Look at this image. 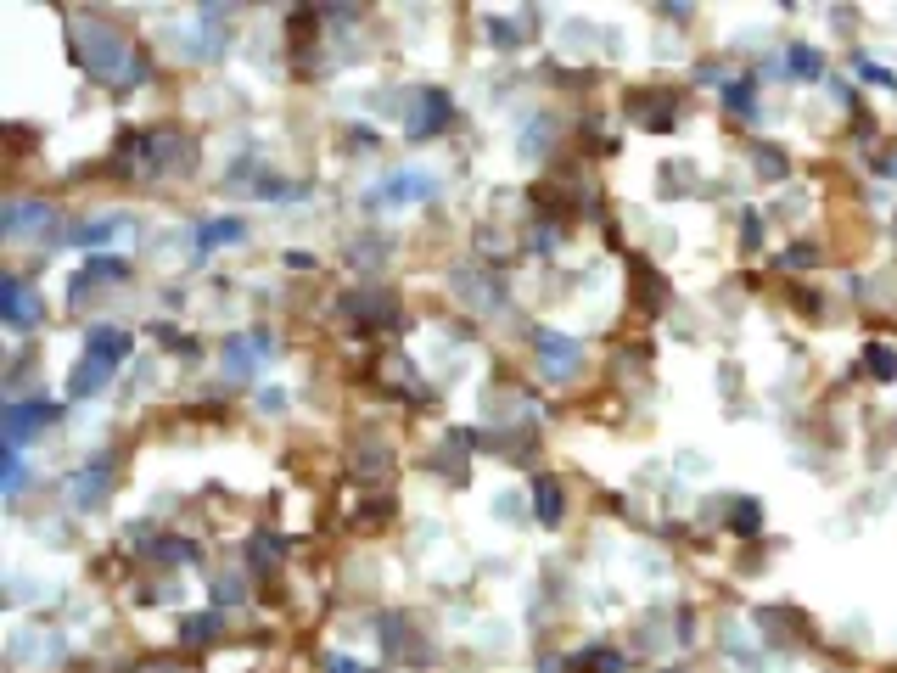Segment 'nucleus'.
<instances>
[{"instance_id": "f257e3e1", "label": "nucleus", "mask_w": 897, "mask_h": 673, "mask_svg": "<svg viewBox=\"0 0 897 673\" xmlns=\"http://www.w3.org/2000/svg\"><path fill=\"white\" fill-rule=\"evenodd\" d=\"M73 45H79L85 73H90V79H101V85L129 90V85H141V79H146L141 51H129V45L101 23V17H79V23H73Z\"/></svg>"}, {"instance_id": "f03ea898", "label": "nucleus", "mask_w": 897, "mask_h": 673, "mask_svg": "<svg viewBox=\"0 0 897 673\" xmlns=\"http://www.w3.org/2000/svg\"><path fill=\"white\" fill-rule=\"evenodd\" d=\"M449 118H455V101H449V90H438V85L410 90V101H404V135H410V141H427V135L449 129Z\"/></svg>"}, {"instance_id": "7ed1b4c3", "label": "nucleus", "mask_w": 897, "mask_h": 673, "mask_svg": "<svg viewBox=\"0 0 897 673\" xmlns=\"http://www.w3.org/2000/svg\"><path fill=\"white\" fill-rule=\"evenodd\" d=\"M432 197H438V174H427V169H393L371 191L376 208H404V202H432Z\"/></svg>"}, {"instance_id": "20e7f679", "label": "nucleus", "mask_w": 897, "mask_h": 673, "mask_svg": "<svg viewBox=\"0 0 897 673\" xmlns=\"http://www.w3.org/2000/svg\"><path fill=\"white\" fill-rule=\"evenodd\" d=\"M51 421H57V404H45V399H34V404H6V444L12 449H23L34 438V432L40 427H51Z\"/></svg>"}, {"instance_id": "39448f33", "label": "nucleus", "mask_w": 897, "mask_h": 673, "mask_svg": "<svg viewBox=\"0 0 897 673\" xmlns=\"http://www.w3.org/2000/svg\"><path fill=\"white\" fill-rule=\"evenodd\" d=\"M0 315H6V326H34V320L45 315V303L34 298L29 287H23V281H17V275H6V281H0Z\"/></svg>"}, {"instance_id": "423d86ee", "label": "nucleus", "mask_w": 897, "mask_h": 673, "mask_svg": "<svg viewBox=\"0 0 897 673\" xmlns=\"http://www.w3.org/2000/svg\"><path fill=\"white\" fill-rule=\"evenodd\" d=\"M129 348H135V337H129L124 326H90L85 331V354L101 359V365H124Z\"/></svg>"}, {"instance_id": "0eeeda50", "label": "nucleus", "mask_w": 897, "mask_h": 673, "mask_svg": "<svg viewBox=\"0 0 897 673\" xmlns=\"http://www.w3.org/2000/svg\"><path fill=\"white\" fill-rule=\"evenodd\" d=\"M533 348H539V354H544V365H550V371H556V376H567L572 365L584 359V348L572 343L567 331H550V326H539V331H533Z\"/></svg>"}, {"instance_id": "6e6552de", "label": "nucleus", "mask_w": 897, "mask_h": 673, "mask_svg": "<svg viewBox=\"0 0 897 673\" xmlns=\"http://www.w3.org/2000/svg\"><path fill=\"white\" fill-rule=\"evenodd\" d=\"M533 516H539L544 528H561V516H567V494H561L556 477H533Z\"/></svg>"}, {"instance_id": "1a4fd4ad", "label": "nucleus", "mask_w": 897, "mask_h": 673, "mask_svg": "<svg viewBox=\"0 0 897 673\" xmlns=\"http://www.w3.org/2000/svg\"><path fill=\"white\" fill-rule=\"evenodd\" d=\"M107 472H113V460H107V455L90 460L85 472L73 477V500H79V505H96L101 494H107Z\"/></svg>"}, {"instance_id": "9d476101", "label": "nucleus", "mask_w": 897, "mask_h": 673, "mask_svg": "<svg viewBox=\"0 0 897 673\" xmlns=\"http://www.w3.org/2000/svg\"><path fill=\"white\" fill-rule=\"evenodd\" d=\"M242 236H247L242 219H208V225H197V253H214V247L242 242Z\"/></svg>"}, {"instance_id": "9b49d317", "label": "nucleus", "mask_w": 897, "mask_h": 673, "mask_svg": "<svg viewBox=\"0 0 897 673\" xmlns=\"http://www.w3.org/2000/svg\"><path fill=\"white\" fill-rule=\"evenodd\" d=\"M572 668H578V673H623L628 657H623V651H612V645H589V651L572 657Z\"/></svg>"}, {"instance_id": "f8f14e48", "label": "nucleus", "mask_w": 897, "mask_h": 673, "mask_svg": "<svg viewBox=\"0 0 897 673\" xmlns=\"http://www.w3.org/2000/svg\"><path fill=\"white\" fill-rule=\"evenodd\" d=\"M107 371H113V365H101V359H79V371H73V382H68V393L73 399H90V393H101V387H107Z\"/></svg>"}, {"instance_id": "ddd939ff", "label": "nucleus", "mask_w": 897, "mask_h": 673, "mask_svg": "<svg viewBox=\"0 0 897 673\" xmlns=\"http://www.w3.org/2000/svg\"><path fill=\"white\" fill-rule=\"evenodd\" d=\"M29 225H51V208H45V202H17V208L0 214V230H6V236H17V230H29Z\"/></svg>"}, {"instance_id": "4468645a", "label": "nucleus", "mask_w": 897, "mask_h": 673, "mask_svg": "<svg viewBox=\"0 0 897 673\" xmlns=\"http://www.w3.org/2000/svg\"><path fill=\"white\" fill-rule=\"evenodd\" d=\"M864 371L875 376V382H897V354L886 343H869L864 348Z\"/></svg>"}, {"instance_id": "2eb2a0df", "label": "nucleus", "mask_w": 897, "mask_h": 673, "mask_svg": "<svg viewBox=\"0 0 897 673\" xmlns=\"http://www.w3.org/2000/svg\"><path fill=\"white\" fill-rule=\"evenodd\" d=\"M825 73V51L819 45H791V79H819Z\"/></svg>"}, {"instance_id": "dca6fc26", "label": "nucleus", "mask_w": 897, "mask_h": 673, "mask_svg": "<svg viewBox=\"0 0 897 673\" xmlns=\"http://www.w3.org/2000/svg\"><path fill=\"white\" fill-rule=\"evenodd\" d=\"M729 528L741 533V539H757V533H763V505H757V500H735V516H729Z\"/></svg>"}, {"instance_id": "f3484780", "label": "nucleus", "mask_w": 897, "mask_h": 673, "mask_svg": "<svg viewBox=\"0 0 897 673\" xmlns=\"http://www.w3.org/2000/svg\"><path fill=\"white\" fill-rule=\"evenodd\" d=\"M724 107L735 118H757V107H752V79H729L724 85Z\"/></svg>"}, {"instance_id": "a211bd4d", "label": "nucleus", "mask_w": 897, "mask_h": 673, "mask_svg": "<svg viewBox=\"0 0 897 673\" xmlns=\"http://www.w3.org/2000/svg\"><path fill=\"white\" fill-rule=\"evenodd\" d=\"M124 275H129L124 258H90V270L79 275V287H96V281H124Z\"/></svg>"}, {"instance_id": "6ab92c4d", "label": "nucleus", "mask_w": 897, "mask_h": 673, "mask_svg": "<svg viewBox=\"0 0 897 673\" xmlns=\"http://www.w3.org/2000/svg\"><path fill=\"white\" fill-rule=\"evenodd\" d=\"M354 315H359V320H382V326H393V303H387L382 292H359V298H354Z\"/></svg>"}, {"instance_id": "aec40b11", "label": "nucleus", "mask_w": 897, "mask_h": 673, "mask_svg": "<svg viewBox=\"0 0 897 673\" xmlns=\"http://www.w3.org/2000/svg\"><path fill=\"white\" fill-rule=\"evenodd\" d=\"M752 158H757V174H763V180H785V174H791V163H785L780 146H757Z\"/></svg>"}, {"instance_id": "412c9836", "label": "nucleus", "mask_w": 897, "mask_h": 673, "mask_svg": "<svg viewBox=\"0 0 897 673\" xmlns=\"http://www.w3.org/2000/svg\"><path fill=\"white\" fill-rule=\"evenodd\" d=\"M157 561L163 567H186V561H197V545L191 539H169V545H157Z\"/></svg>"}, {"instance_id": "4be33fe9", "label": "nucleus", "mask_w": 897, "mask_h": 673, "mask_svg": "<svg viewBox=\"0 0 897 673\" xmlns=\"http://www.w3.org/2000/svg\"><path fill=\"white\" fill-rule=\"evenodd\" d=\"M214 634H219V617H186V623H180V640H191V645L214 640Z\"/></svg>"}, {"instance_id": "5701e85b", "label": "nucleus", "mask_w": 897, "mask_h": 673, "mask_svg": "<svg viewBox=\"0 0 897 673\" xmlns=\"http://www.w3.org/2000/svg\"><path fill=\"white\" fill-rule=\"evenodd\" d=\"M118 230H124V219H96V225L79 230V247H101L107 236H118Z\"/></svg>"}, {"instance_id": "b1692460", "label": "nucleus", "mask_w": 897, "mask_h": 673, "mask_svg": "<svg viewBox=\"0 0 897 673\" xmlns=\"http://www.w3.org/2000/svg\"><path fill=\"white\" fill-rule=\"evenodd\" d=\"M853 68H858V79H869V85H881V90H897V73H886V68H881V62H869V57H858V62H853Z\"/></svg>"}, {"instance_id": "393cba45", "label": "nucleus", "mask_w": 897, "mask_h": 673, "mask_svg": "<svg viewBox=\"0 0 897 673\" xmlns=\"http://www.w3.org/2000/svg\"><path fill=\"white\" fill-rule=\"evenodd\" d=\"M780 264H785V270H813V264H819V247H813V242H797L791 253H780Z\"/></svg>"}, {"instance_id": "a878e982", "label": "nucleus", "mask_w": 897, "mask_h": 673, "mask_svg": "<svg viewBox=\"0 0 897 673\" xmlns=\"http://www.w3.org/2000/svg\"><path fill=\"white\" fill-rule=\"evenodd\" d=\"M23 483H29V472H23V455L12 449V455H6V494L17 500V494H23Z\"/></svg>"}, {"instance_id": "bb28decb", "label": "nucleus", "mask_w": 897, "mask_h": 673, "mask_svg": "<svg viewBox=\"0 0 897 673\" xmlns=\"http://www.w3.org/2000/svg\"><path fill=\"white\" fill-rule=\"evenodd\" d=\"M275 556H281V539H264V533H258V539H253V567L264 573V567H270Z\"/></svg>"}, {"instance_id": "cd10ccee", "label": "nucleus", "mask_w": 897, "mask_h": 673, "mask_svg": "<svg viewBox=\"0 0 897 673\" xmlns=\"http://www.w3.org/2000/svg\"><path fill=\"white\" fill-rule=\"evenodd\" d=\"M225 359H230V365H236V371H253V365H258L253 343H225Z\"/></svg>"}, {"instance_id": "c85d7f7f", "label": "nucleus", "mask_w": 897, "mask_h": 673, "mask_svg": "<svg viewBox=\"0 0 897 673\" xmlns=\"http://www.w3.org/2000/svg\"><path fill=\"white\" fill-rule=\"evenodd\" d=\"M488 40H499V45H516V40H522V34H516L511 23H505V17H494V23H488Z\"/></svg>"}, {"instance_id": "c756f323", "label": "nucleus", "mask_w": 897, "mask_h": 673, "mask_svg": "<svg viewBox=\"0 0 897 673\" xmlns=\"http://www.w3.org/2000/svg\"><path fill=\"white\" fill-rule=\"evenodd\" d=\"M741 236H746V253H757V236H763V219H757V214H746V219H741Z\"/></svg>"}, {"instance_id": "7c9ffc66", "label": "nucleus", "mask_w": 897, "mask_h": 673, "mask_svg": "<svg viewBox=\"0 0 897 673\" xmlns=\"http://www.w3.org/2000/svg\"><path fill=\"white\" fill-rule=\"evenodd\" d=\"M253 354H258V359L275 354V337H270V331H253Z\"/></svg>"}, {"instance_id": "2f4dec72", "label": "nucleus", "mask_w": 897, "mask_h": 673, "mask_svg": "<svg viewBox=\"0 0 897 673\" xmlns=\"http://www.w3.org/2000/svg\"><path fill=\"white\" fill-rule=\"evenodd\" d=\"M331 673H359V668H354L348 657H337V662H331Z\"/></svg>"}, {"instance_id": "473e14b6", "label": "nucleus", "mask_w": 897, "mask_h": 673, "mask_svg": "<svg viewBox=\"0 0 897 673\" xmlns=\"http://www.w3.org/2000/svg\"><path fill=\"white\" fill-rule=\"evenodd\" d=\"M892 230H897V219H892Z\"/></svg>"}]
</instances>
